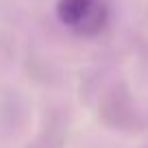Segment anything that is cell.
<instances>
[{"instance_id":"cell-1","label":"cell","mask_w":148,"mask_h":148,"mask_svg":"<svg viewBox=\"0 0 148 148\" xmlns=\"http://www.w3.org/2000/svg\"><path fill=\"white\" fill-rule=\"evenodd\" d=\"M57 18L76 35L96 37L109 22V9L102 0H59Z\"/></svg>"}]
</instances>
